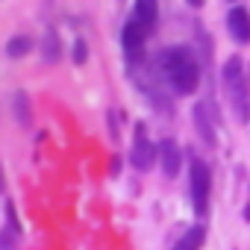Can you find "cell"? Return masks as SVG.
<instances>
[{
    "instance_id": "obj_9",
    "label": "cell",
    "mask_w": 250,
    "mask_h": 250,
    "mask_svg": "<svg viewBox=\"0 0 250 250\" xmlns=\"http://www.w3.org/2000/svg\"><path fill=\"white\" fill-rule=\"evenodd\" d=\"M156 18H159V9H156V0H136V21L150 33L156 27Z\"/></svg>"
},
{
    "instance_id": "obj_13",
    "label": "cell",
    "mask_w": 250,
    "mask_h": 250,
    "mask_svg": "<svg viewBox=\"0 0 250 250\" xmlns=\"http://www.w3.org/2000/svg\"><path fill=\"white\" fill-rule=\"evenodd\" d=\"M12 103H15V115H18V121L27 127V124H30V103H27V94L18 91V94L12 97Z\"/></svg>"
},
{
    "instance_id": "obj_15",
    "label": "cell",
    "mask_w": 250,
    "mask_h": 250,
    "mask_svg": "<svg viewBox=\"0 0 250 250\" xmlns=\"http://www.w3.org/2000/svg\"><path fill=\"white\" fill-rule=\"evenodd\" d=\"M15 238H18V235L3 227V232H0V247H3V250H15Z\"/></svg>"
},
{
    "instance_id": "obj_7",
    "label": "cell",
    "mask_w": 250,
    "mask_h": 250,
    "mask_svg": "<svg viewBox=\"0 0 250 250\" xmlns=\"http://www.w3.org/2000/svg\"><path fill=\"white\" fill-rule=\"evenodd\" d=\"M159 162H162V174L168 177V180H174L177 174H180V168H183V153H180V147H177V142H162L159 145Z\"/></svg>"
},
{
    "instance_id": "obj_11",
    "label": "cell",
    "mask_w": 250,
    "mask_h": 250,
    "mask_svg": "<svg viewBox=\"0 0 250 250\" xmlns=\"http://www.w3.org/2000/svg\"><path fill=\"white\" fill-rule=\"evenodd\" d=\"M203 235H206V229L197 224V227H191V229H188V232H186L174 247H171V250H197V247L203 244Z\"/></svg>"
},
{
    "instance_id": "obj_17",
    "label": "cell",
    "mask_w": 250,
    "mask_h": 250,
    "mask_svg": "<svg viewBox=\"0 0 250 250\" xmlns=\"http://www.w3.org/2000/svg\"><path fill=\"white\" fill-rule=\"evenodd\" d=\"M188 3H191V6H200V3H203V0H188Z\"/></svg>"
},
{
    "instance_id": "obj_3",
    "label": "cell",
    "mask_w": 250,
    "mask_h": 250,
    "mask_svg": "<svg viewBox=\"0 0 250 250\" xmlns=\"http://www.w3.org/2000/svg\"><path fill=\"white\" fill-rule=\"evenodd\" d=\"M188 191H191V203H194V212L203 218L209 212V191H212V177H209V168L194 159L191 162V171H188Z\"/></svg>"
},
{
    "instance_id": "obj_8",
    "label": "cell",
    "mask_w": 250,
    "mask_h": 250,
    "mask_svg": "<svg viewBox=\"0 0 250 250\" xmlns=\"http://www.w3.org/2000/svg\"><path fill=\"white\" fill-rule=\"evenodd\" d=\"M194 127H197V133H200V139L206 145H215V127H212V118H209V106L206 103L194 106Z\"/></svg>"
},
{
    "instance_id": "obj_1",
    "label": "cell",
    "mask_w": 250,
    "mask_h": 250,
    "mask_svg": "<svg viewBox=\"0 0 250 250\" xmlns=\"http://www.w3.org/2000/svg\"><path fill=\"white\" fill-rule=\"evenodd\" d=\"M159 68L177 94H194L200 85V65L188 47H168L159 53Z\"/></svg>"
},
{
    "instance_id": "obj_4",
    "label": "cell",
    "mask_w": 250,
    "mask_h": 250,
    "mask_svg": "<svg viewBox=\"0 0 250 250\" xmlns=\"http://www.w3.org/2000/svg\"><path fill=\"white\" fill-rule=\"evenodd\" d=\"M145 39H147V30H145L136 18L124 24V30H121V44H124V53H127L130 62L145 59Z\"/></svg>"
},
{
    "instance_id": "obj_10",
    "label": "cell",
    "mask_w": 250,
    "mask_h": 250,
    "mask_svg": "<svg viewBox=\"0 0 250 250\" xmlns=\"http://www.w3.org/2000/svg\"><path fill=\"white\" fill-rule=\"evenodd\" d=\"M42 56H44V62H59V56H62V47H59V36H56V30H47V36H44V42H42Z\"/></svg>"
},
{
    "instance_id": "obj_12",
    "label": "cell",
    "mask_w": 250,
    "mask_h": 250,
    "mask_svg": "<svg viewBox=\"0 0 250 250\" xmlns=\"http://www.w3.org/2000/svg\"><path fill=\"white\" fill-rule=\"evenodd\" d=\"M30 50H33V39H30V36H12L9 44H6V53H9L12 59H21V56H27Z\"/></svg>"
},
{
    "instance_id": "obj_2",
    "label": "cell",
    "mask_w": 250,
    "mask_h": 250,
    "mask_svg": "<svg viewBox=\"0 0 250 250\" xmlns=\"http://www.w3.org/2000/svg\"><path fill=\"white\" fill-rule=\"evenodd\" d=\"M224 85H227V97H229L235 121L247 124V118H250V88H247L244 65H241L238 56L227 59V65H224Z\"/></svg>"
},
{
    "instance_id": "obj_16",
    "label": "cell",
    "mask_w": 250,
    "mask_h": 250,
    "mask_svg": "<svg viewBox=\"0 0 250 250\" xmlns=\"http://www.w3.org/2000/svg\"><path fill=\"white\" fill-rule=\"evenodd\" d=\"M85 56H88V47H85V42H83V39H77V44H74V62H77V65H83V62H85Z\"/></svg>"
},
{
    "instance_id": "obj_5",
    "label": "cell",
    "mask_w": 250,
    "mask_h": 250,
    "mask_svg": "<svg viewBox=\"0 0 250 250\" xmlns=\"http://www.w3.org/2000/svg\"><path fill=\"white\" fill-rule=\"evenodd\" d=\"M156 147H153V142L147 139V133H145V127H136V142H133V165L139 168V171H147L153 162H156Z\"/></svg>"
},
{
    "instance_id": "obj_14",
    "label": "cell",
    "mask_w": 250,
    "mask_h": 250,
    "mask_svg": "<svg viewBox=\"0 0 250 250\" xmlns=\"http://www.w3.org/2000/svg\"><path fill=\"white\" fill-rule=\"evenodd\" d=\"M6 229H12L15 235H21V224H18V218H15V206H12V200H6Z\"/></svg>"
},
{
    "instance_id": "obj_6",
    "label": "cell",
    "mask_w": 250,
    "mask_h": 250,
    "mask_svg": "<svg viewBox=\"0 0 250 250\" xmlns=\"http://www.w3.org/2000/svg\"><path fill=\"white\" fill-rule=\"evenodd\" d=\"M227 27H229V36H232L238 44H250V12H247L244 6L229 9Z\"/></svg>"
}]
</instances>
